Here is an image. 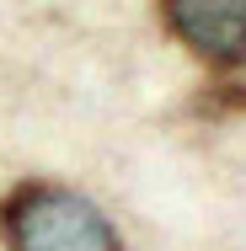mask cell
<instances>
[{
    "label": "cell",
    "instance_id": "6da1fadb",
    "mask_svg": "<svg viewBox=\"0 0 246 251\" xmlns=\"http://www.w3.org/2000/svg\"><path fill=\"white\" fill-rule=\"evenodd\" d=\"M0 241L5 251H123L97 203L49 176H27L0 198Z\"/></svg>",
    "mask_w": 246,
    "mask_h": 251
},
{
    "label": "cell",
    "instance_id": "3957f363",
    "mask_svg": "<svg viewBox=\"0 0 246 251\" xmlns=\"http://www.w3.org/2000/svg\"><path fill=\"white\" fill-rule=\"evenodd\" d=\"M193 112H203V118H230V112H246V91L236 86V80H214V86H203V91H198Z\"/></svg>",
    "mask_w": 246,
    "mask_h": 251
},
{
    "label": "cell",
    "instance_id": "7a4b0ae2",
    "mask_svg": "<svg viewBox=\"0 0 246 251\" xmlns=\"http://www.w3.org/2000/svg\"><path fill=\"white\" fill-rule=\"evenodd\" d=\"M155 16L198 64L219 75L246 70V0H155Z\"/></svg>",
    "mask_w": 246,
    "mask_h": 251
}]
</instances>
